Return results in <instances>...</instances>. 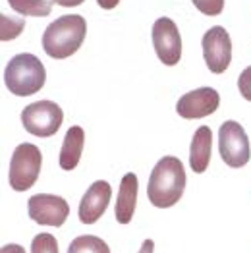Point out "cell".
<instances>
[{"label": "cell", "mask_w": 251, "mask_h": 253, "mask_svg": "<svg viewBox=\"0 0 251 253\" xmlns=\"http://www.w3.org/2000/svg\"><path fill=\"white\" fill-rule=\"evenodd\" d=\"M186 170L180 159L168 155L163 157L149 176V184H147V195L151 205L159 207V209H168L172 205H176L186 190Z\"/></svg>", "instance_id": "cell-1"}, {"label": "cell", "mask_w": 251, "mask_h": 253, "mask_svg": "<svg viewBox=\"0 0 251 253\" xmlns=\"http://www.w3.org/2000/svg\"><path fill=\"white\" fill-rule=\"evenodd\" d=\"M87 35V21L80 14L60 16L42 33V50L54 58L64 60L80 50Z\"/></svg>", "instance_id": "cell-2"}, {"label": "cell", "mask_w": 251, "mask_h": 253, "mask_svg": "<svg viewBox=\"0 0 251 253\" xmlns=\"http://www.w3.org/2000/svg\"><path fill=\"white\" fill-rule=\"evenodd\" d=\"M46 80L42 62L29 52L16 54L4 70V85L18 97H29L39 93Z\"/></svg>", "instance_id": "cell-3"}, {"label": "cell", "mask_w": 251, "mask_h": 253, "mask_svg": "<svg viewBox=\"0 0 251 253\" xmlns=\"http://www.w3.org/2000/svg\"><path fill=\"white\" fill-rule=\"evenodd\" d=\"M42 155L33 143H20L10 159V186L14 191L31 190L41 174Z\"/></svg>", "instance_id": "cell-4"}, {"label": "cell", "mask_w": 251, "mask_h": 253, "mask_svg": "<svg viewBox=\"0 0 251 253\" xmlns=\"http://www.w3.org/2000/svg\"><path fill=\"white\" fill-rule=\"evenodd\" d=\"M218 153L230 169H242L250 163V139L246 129L236 120H226L218 127Z\"/></svg>", "instance_id": "cell-5"}, {"label": "cell", "mask_w": 251, "mask_h": 253, "mask_svg": "<svg viewBox=\"0 0 251 253\" xmlns=\"http://www.w3.org/2000/svg\"><path fill=\"white\" fill-rule=\"evenodd\" d=\"M64 122L62 108L52 101H39L31 103L21 112V124L23 127L37 137H50L54 135Z\"/></svg>", "instance_id": "cell-6"}, {"label": "cell", "mask_w": 251, "mask_h": 253, "mask_svg": "<svg viewBox=\"0 0 251 253\" xmlns=\"http://www.w3.org/2000/svg\"><path fill=\"white\" fill-rule=\"evenodd\" d=\"M153 46L165 66H176L182 58V37L178 25L170 18H159L153 23Z\"/></svg>", "instance_id": "cell-7"}, {"label": "cell", "mask_w": 251, "mask_h": 253, "mask_svg": "<svg viewBox=\"0 0 251 253\" xmlns=\"http://www.w3.org/2000/svg\"><path fill=\"white\" fill-rule=\"evenodd\" d=\"M203 58L212 74H224L232 62V41L224 27L214 25L203 35Z\"/></svg>", "instance_id": "cell-8"}, {"label": "cell", "mask_w": 251, "mask_h": 253, "mask_svg": "<svg viewBox=\"0 0 251 253\" xmlns=\"http://www.w3.org/2000/svg\"><path fill=\"white\" fill-rule=\"evenodd\" d=\"M27 212L29 218L35 220L37 224L44 226H62L70 214V205L60 195H50V193H37L29 197L27 201Z\"/></svg>", "instance_id": "cell-9"}, {"label": "cell", "mask_w": 251, "mask_h": 253, "mask_svg": "<svg viewBox=\"0 0 251 253\" xmlns=\"http://www.w3.org/2000/svg\"><path fill=\"white\" fill-rule=\"evenodd\" d=\"M218 105H220V95L216 89L199 87V89H193L178 99L176 112H178V116H182L186 120L205 118L212 112H216Z\"/></svg>", "instance_id": "cell-10"}, {"label": "cell", "mask_w": 251, "mask_h": 253, "mask_svg": "<svg viewBox=\"0 0 251 253\" xmlns=\"http://www.w3.org/2000/svg\"><path fill=\"white\" fill-rule=\"evenodd\" d=\"M110 197L112 188L106 180H97L95 184H91V188L85 191L80 203V220L84 224H95L105 214Z\"/></svg>", "instance_id": "cell-11"}, {"label": "cell", "mask_w": 251, "mask_h": 253, "mask_svg": "<svg viewBox=\"0 0 251 253\" xmlns=\"http://www.w3.org/2000/svg\"><path fill=\"white\" fill-rule=\"evenodd\" d=\"M137 176L133 172L124 174L122 182H120V190H118V197H116V207H114V214L116 220L120 224H129L135 212V205H137Z\"/></svg>", "instance_id": "cell-12"}, {"label": "cell", "mask_w": 251, "mask_h": 253, "mask_svg": "<svg viewBox=\"0 0 251 253\" xmlns=\"http://www.w3.org/2000/svg\"><path fill=\"white\" fill-rule=\"evenodd\" d=\"M210 149H212V131L209 126H199L189 145V167L195 174H203L209 169Z\"/></svg>", "instance_id": "cell-13"}, {"label": "cell", "mask_w": 251, "mask_h": 253, "mask_svg": "<svg viewBox=\"0 0 251 253\" xmlns=\"http://www.w3.org/2000/svg\"><path fill=\"white\" fill-rule=\"evenodd\" d=\"M85 145V131L82 126H72L66 131V137L62 141V149H60V169L62 170H74L80 165L82 153H84Z\"/></svg>", "instance_id": "cell-14"}, {"label": "cell", "mask_w": 251, "mask_h": 253, "mask_svg": "<svg viewBox=\"0 0 251 253\" xmlns=\"http://www.w3.org/2000/svg\"><path fill=\"white\" fill-rule=\"evenodd\" d=\"M8 4L21 16L46 18L52 10V0H8Z\"/></svg>", "instance_id": "cell-15"}, {"label": "cell", "mask_w": 251, "mask_h": 253, "mask_svg": "<svg viewBox=\"0 0 251 253\" xmlns=\"http://www.w3.org/2000/svg\"><path fill=\"white\" fill-rule=\"evenodd\" d=\"M68 253H110V248L99 236H78L68 246Z\"/></svg>", "instance_id": "cell-16"}, {"label": "cell", "mask_w": 251, "mask_h": 253, "mask_svg": "<svg viewBox=\"0 0 251 253\" xmlns=\"http://www.w3.org/2000/svg\"><path fill=\"white\" fill-rule=\"evenodd\" d=\"M0 39L2 41H12L20 35V31L25 27V20H16V18H6V16H0Z\"/></svg>", "instance_id": "cell-17"}, {"label": "cell", "mask_w": 251, "mask_h": 253, "mask_svg": "<svg viewBox=\"0 0 251 253\" xmlns=\"http://www.w3.org/2000/svg\"><path fill=\"white\" fill-rule=\"evenodd\" d=\"M31 253H58V242L50 234H39L31 242Z\"/></svg>", "instance_id": "cell-18"}, {"label": "cell", "mask_w": 251, "mask_h": 253, "mask_svg": "<svg viewBox=\"0 0 251 253\" xmlns=\"http://www.w3.org/2000/svg\"><path fill=\"white\" fill-rule=\"evenodd\" d=\"M191 2L205 16H218L224 10V0H191Z\"/></svg>", "instance_id": "cell-19"}, {"label": "cell", "mask_w": 251, "mask_h": 253, "mask_svg": "<svg viewBox=\"0 0 251 253\" xmlns=\"http://www.w3.org/2000/svg\"><path fill=\"white\" fill-rule=\"evenodd\" d=\"M238 89H240V95H242L246 101L251 103V66H248V68L240 74V78H238Z\"/></svg>", "instance_id": "cell-20"}, {"label": "cell", "mask_w": 251, "mask_h": 253, "mask_svg": "<svg viewBox=\"0 0 251 253\" xmlns=\"http://www.w3.org/2000/svg\"><path fill=\"white\" fill-rule=\"evenodd\" d=\"M0 253H25V250L20 244H6V246H2Z\"/></svg>", "instance_id": "cell-21"}, {"label": "cell", "mask_w": 251, "mask_h": 253, "mask_svg": "<svg viewBox=\"0 0 251 253\" xmlns=\"http://www.w3.org/2000/svg\"><path fill=\"white\" fill-rule=\"evenodd\" d=\"M97 4L103 8V10H112L120 4V0H97Z\"/></svg>", "instance_id": "cell-22"}, {"label": "cell", "mask_w": 251, "mask_h": 253, "mask_svg": "<svg viewBox=\"0 0 251 253\" xmlns=\"http://www.w3.org/2000/svg\"><path fill=\"white\" fill-rule=\"evenodd\" d=\"M54 4H60L64 8H72V6H80V4H84L85 0H52Z\"/></svg>", "instance_id": "cell-23"}, {"label": "cell", "mask_w": 251, "mask_h": 253, "mask_svg": "<svg viewBox=\"0 0 251 253\" xmlns=\"http://www.w3.org/2000/svg\"><path fill=\"white\" fill-rule=\"evenodd\" d=\"M153 250H155V242H153V240H145V242L141 244L139 253H153Z\"/></svg>", "instance_id": "cell-24"}]
</instances>
